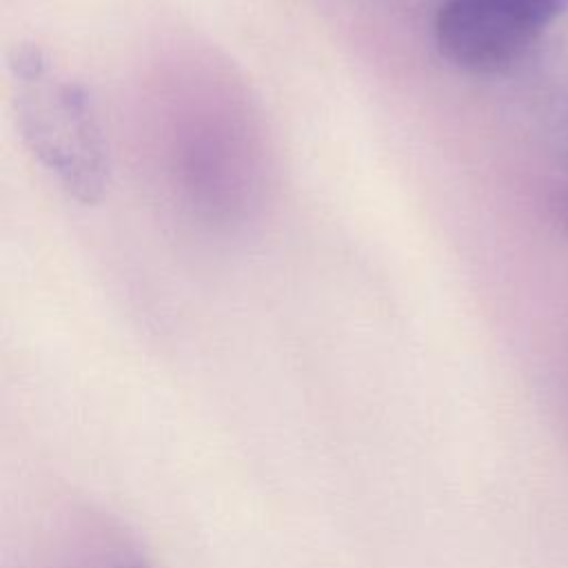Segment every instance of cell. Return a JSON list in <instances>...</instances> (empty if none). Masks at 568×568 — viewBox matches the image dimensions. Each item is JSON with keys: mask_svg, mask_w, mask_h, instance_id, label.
I'll return each mask as SVG.
<instances>
[{"mask_svg": "<svg viewBox=\"0 0 568 568\" xmlns=\"http://www.w3.org/2000/svg\"><path fill=\"white\" fill-rule=\"evenodd\" d=\"M124 568H140V566H124Z\"/></svg>", "mask_w": 568, "mask_h": 568, "instance_id": "3", "label": "cell"}, {"mask_svg": "<svg viewBox=\"0 0 568 568\" xmlns=\"http://www.w3.org/2000/svg\"><path fill=\"white\" fill-rule=\"evenodd\" d=\"M9 69L16 120L27 149L71 197L95 204L109 182V155L91 95L31 42H20L11 51Z\"/></svg>", "mask_w": 568, "mask_h": 568, "instance_id": "1", "label": "cell"}, {"mask_svg": "<svg viewBox=\"0 0 568 568\" xmlns=\"http://www.w3.org/2000/svg\"><path fill=\"white\" fill-rule=\"evenodd\" d=\"M566 0H446L435 20L439 53L468 73H501L532 47Z\"/></svg>", "mask_w": 568, "mask_h": 568, "instance_id": "2", "label": "cell"}]
</instances>
